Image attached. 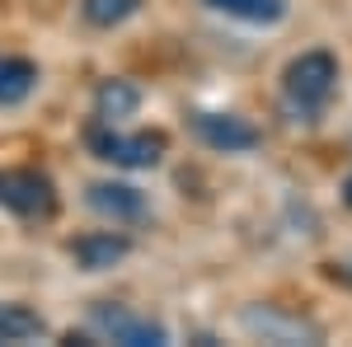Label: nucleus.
Returning <instances> with one entry per match:
<instances>
[{"label": "nucleus", "mask_w": 352, "mask_h": 347, "mask_svg": "<svg viewBox=\"0 0 352 347\" xmlns=\"http://www.w3.org/2000/svg\"><path fill=\"white\" fill-rule=\"evenodd\" d=\"M333 89H338V56L324 52V47L300 52L296 61L282 71V99H287V108H292L296 117H305V122H315L329 108Z\"/></svg>", "instance_id": "nucleus-1"}, {"label": "nucleus", "mask_w": 352, "mask_h": 347, "mask_svg": "<svg viewBox=\"0 0 352 347\" xmlns=\"http://www.w3.org/2000/svg\"><path fill=\"white\" fill-rule=\"evenodd\" d=\"M89 150H94V160L104 164H118V169H155L164 160V150H169V136L164 132H113V122H94L89 132Z\"/></svg>", "instance_id": "nucleus-2"}, {"label": "nucleus", "mask_w": 352, "mask_h": 347, "mask_svg": "<svg viewBox=\"0 0 352 347\" xmlns=\"http://www.w3.org/2000/svg\"><path fill=\"white\" fill-rule=\"evenodd\" d=\"M89 324H94V333H104L109 343H122V347H164L169 343V328L160 320L136 315L127 305H94Z\"/></svg>", "instance_id": "nucleus-3"}, {"label": "nucleus", "mask_w": 352, "mask_h": 347, "mask_svg": "<svg viewBox=\"0 0 352 347\" xmlns=\"http://www.w3.org/2000/svg\"><path fill=\"white\" fill-rule=\"evenodd\" d=\"M0 202L24 221H47V216H56V188L38 169H14L0 179Z\"/></svg>", "instance_id": "nucleus-4"}, {"label": "nucleus", "mask_w": 352, "mask_h": 347, "mask_svg": "<svg viewBox=\"0 0 352 347\" xmlns=\"http://www.w3.org/2000/svg\"><path fill=\"white\" fill-rule=\"evenodd\" d=\"M240 324H244V333H254L263 343H320L324 338L320 324L300 320L292 310H277V305H254V310L240 315Z\"/></svg>", "instance_id": "nucleus-5"}, {"label": "nucleus", "mask_w": 352, "mask_h": 347, "mask_svg": "<svg viewBox=\"0 0 352 347\" xmlns=\"http://www.w3.org/2000/svg\"><path fill=\"white\" fill-rule=\"evenodd\" d=\"M192 136L212 150H226V155H240V150H254L263 132L249 122V117H235V113H192L188 117Z\"/></svg>", "instance_id": "nucleus-6"}, {"label": "nucleus", "mask_w": 352, "mask_h": 347, "mask_svg": "<svg viewBox=\"0 0 352 347\" xmlns=\"http://www.w3.org/2000/svg\"><path fill=\"white\" fill-rule=\"evenodd\" d=\"M132 254V240L127 235H113V230H89L71 244V258L80 272H109L113 263H122Z\"/></svg>", "instance_id": "nucleus-7"}, {"label": "nucleus", "mask_w": 352, "mask_h": 347, "mask_svg": "<svg viewBox=\"0 0 352 347\" xmlns=\"http://www.w3.org/2000/svg\"><path fill=\"white\" fill-rule=\"evenodd\" d=\"M85 202L109 221H141L146 216V197L132 183H89Z\"/></svg>", "instance_id": "nucleus-8"}, {"label": "nucleus", "mask_w": 352, "mask_h": 347, "mask_svg": "<svg viewBox=\"0 0 352 347\" xmlns=\"http://www.w3.org/2000/svg\"><path fill=\"white\" fill-rule=\"evenodd\" d=\"M141 108V89L132 80H104L94 89V117L99 122H118V117H132Z\"/></svg>", "instance_id": "nucleus-9"}, {"label": "nucleus", "mask_w": 352, "mask_h": 347, "mask_svg": "<svg viewBox=\"0 0 352 347\" xmlns=\"http://www.w3.org/2000/svg\"><path fill=\"white\" fill-rule=\"evenodd\" d=\"M38 85V66L24 56H0V104H24Z\"/></svg>", "instance_id": "nucleus-10"}, {"label": "nucleus", "mask_w": 352, "mask_h": 347, "mask_svg": "<svg viewBox=\"0 0 352 347\" xmlns=\"http://www.w3.org/2000/svg\"><path fill=\"white\" fill-rule=\"evenodd\" d=\"M47 320L28 305H0V343H28V338H43Z\"/></svg>", "instance_id": "nucleus-11"}, {"label": "nucleus", "mask_w": 352, "mask_h": 347, "mask_svg": "<svg viewBox=\"0 0 352 347\" xmlns=\"http://www.w3.org/2000/svg\"><path fill=\"white\" fill-rule=\"evenodd\" d=\"M202 5L230 19H244V24H277L287 14V0H202Z\"/></svg>", "instance_id": "nucleus-12"}, {"label": "nucleus", "mask_w": 352, "mask_h": 347, "mask_svg": "<svg viewBox=\"0 0 352 347\" xmlns=\"http://www.w3.org/2000/svg\"><path fill=\"white\" fill-rule=\"evenodd\" d=\"M136 10H141V0H80L85 24H94V28L127 24V19H132Z\"/></svg>", "instance_id": "nucleus-13"}, {"label": "nucleus", "mask_w": 352, "mask_h": 347, "mask_svg": "<svg viewBox=\"0 0 352 347\" xmlns=\"http://www.w3.org/2000/svg\"><path fill=\"white\" fill-rule=\"evenodd\" d=\"M329 277H333V282H348V287H352V263H333V267H329Z\"/></svg>", "instance_id": "nucleus-14"}, {"label": "nucleus", "mask_w": 352, "mask_h": 347, "mask_svg": "<svg viewBox=\"0 0 352 347\" xmlns=\"http://www.w3.org/2000/svg\"><path fill=\"white\" fill-rule=\"evenodd\" d=\"M343 202L352 207V174H348V183H343Z\"/></svg>", "instance_id": "nucleus-15"}]
</instances>
